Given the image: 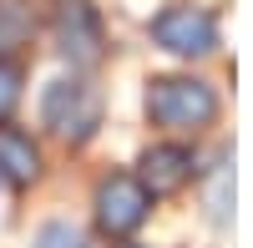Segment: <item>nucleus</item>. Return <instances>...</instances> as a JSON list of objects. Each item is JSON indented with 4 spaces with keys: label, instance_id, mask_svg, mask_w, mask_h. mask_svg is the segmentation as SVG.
I'll return each instance as SVG.
<instances>
[{
    "label": "nucleus",
    "instance_id": "1",
    "mask_svg": "<svg viewBox=\"0 0 253 248\" xmlns=\"http://www.w3.org/2000/svg\"><path fill=\"white\" fill-rule=\"evenodd\" d=\"M218 112V96L213 86H203L193 76H162L147 86V117L167 132H193V127H208Z\"/></svg>",
    "mask_w": 253,
    "mask_h": 248
},
{
    "label": "nucleus",
    "instance_id": "2",
    "mask_svg": "<svg viewBox=\"0 0 253 248\" xmlns=\"http://www.w3.org/2000/svg\"><path fill=\"white\" fill-rule=\"evenodd\" d=\"M41 117H46V127L56 137L86 142L96 132V122H101V96H96V86H86V81H56L46 91V101H41Z\"/></svg>",
    "mask_w": 253,
    "mask_h": 248
},
{
    "label": "nucleus",
    "instance_id": "3",
    "mask_svg": "<svg viewBox=\"0 0 253 248\" xmlns=\"http://www.w3.org/2000/svg\"><path fill=\"white\" fill-rule=\"evenodd\" d=\"M152 41L172 56H208L218 46V26L203 5H172L152 20Z\"/></svg>",
    "mask_w": 253,
    "mask_h": 248
},
{
    "label": "nucleus",
    "instance_id": "4",
    "mask_svg": "<svg viewBox=\"0 0 253 248\" xmlns=\"http://www.w3.org/2000/svg\"><path fill=\"white\" fill-rule=\"evenodd\" d=\"M147 208H152V203H147V188L137 177H107L96 188V223L107 233H132V228H142V218H147Z\"/></svg>",
    "mask_w": 253,
    "mask_h": 248
},
{
    "label": "nucleus",
    "instance_id": "5",
    "mask_svg": "<svg viewBox=\"0 0 253 248\" xmlns=\"http://www.w3.org/2000/svg\"><path fill=\"white\" fill-rule=\"evenodd\" d=\"M56 41H61V56L71 66H96L101 61V20L86 0H66L56 15Z\"/></svg>",
    "mask_w": 253,
    "mask_h": 248
},
{
    "label": "nucleus",
    "instance_id": "6",
    "mask_svg": "<svg viewBox=\"0 0 253 248\" xmlns=\"http://www.w3.org/2000/svg\"><path fill=\"white\" fill-rule=\"evenodd\" d=\"M142 188H152V193H177L187 177H193V152L187 147H152L142 157Z\"/></svg>",
    "mask_w": 253,
    "mask_h": 248
},
{
    "label": "nucleus",
    "instance_id": "7",
    "mask_svg": "<svg viewBox=\"0 0 253 248\" xmlns=\"http://www.w3.org/2000/svg\"><path fill=\"white\" fill-rule=\"evenodd\" d=\"M36 172H41V157H36V147H31V137L0 127V177L20 188V182H31Z\"/></svg>",
    "mask_w": 253,
    "mask_h": 248
},
{
    "label": "nucleus",
    "instance_id": "8",
    "mask_svg": "<svg viewBox=\"0 0 253 248\" xmlns=\"http://www.w3.org/2000/svg\"><path fill=\"white\" fill-rule=\"evenodd\" d=\"M36 31V20L26 10V0H0V56L15 51V46H26Z\"/></svg>",
    "mask_w": 253,
    "mask_h": 248
},
{
    "label": "nucleus",
    "instance_id": "9",
    "mask_svg": "<svg viewBox=\"0 0 253 248\" xmlns=\"http://www.w3.org/2000/svg\"><path fill=\"white\" fill-rule=\"evenodd\" d=\"M31 248H86V238H81L71 223H46V228L36 233V243Z\"/></svg>",
    "mask_w": 253,
    "mask_h": 248
},
{
    "label": "nucleus",
    "instance_id": "10",
    "mask_svg": "<svg viewBox=\"0 0 253 248\" xmlns=\"http://www.w3.org/2000/svg\"><path fill=\"white\" fill-rule=\"evenodd\" d=\"M20 107V66L15 61H0V122Z\"/></svg>",
    "mask_w": 253,
    "mask_h": 248
}]
</instances>
